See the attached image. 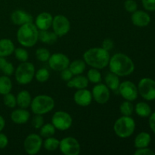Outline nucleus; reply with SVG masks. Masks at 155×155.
<instances>
[{
    "label": "nucleus",
    "mask_w": 155,
    "mask_h": 155,
    "mask_svg": "<svg viewBox=\"0 0 155 155\" xmlns=\"http://www.w3.org/2000/svg\"><path fill=\"white\" fill-rule=\"evenodd\" d=\"M108 66L110 72L118 77L130 75L135 70V64L132 59L123 53H116L110 57Z\"/></svg>",
    "instance_id": "1"
},
{
    "label": "nucleus",
    "mask_w": 155,
    "mask_h": 155,
    "mask_svg": "<svg viewBox=\"0 0 155 155\" xmlns=\"http://www.w3.org/2000/svg\"><path fill=\"white\" fill-rule=\"evenodd\" d=\"M110 54L102 47L91 48L83 54V60L86 64L96 69H103L108 66Z\"/></svg>",
    "instance_id": "2"
},
{
    "label": "nucleus",
    "mask_w": 155,
    "mask_h": 155,
    "mask_svg": "<svg viewBox=\"0 0 155 155\" xmlns=\"http://www.w3.org/2000/svg\"><path fill=\"white\" fill-rule=\"evenodd\" d=\"M17 39L22 46H34L39 40V30L33 23H27L20 26L17 32Z\"/></svg>",
    "instance_id": "3"
},
{
    "label": "nucleus",
    "mask_w": 155,
    "mask_h": 155,
    "mask_svg": "<svg viewBox=\"0 0 155 155\" xmlns=\"http://www.w3.org/2000/svg\"><path fill=\"white\" fill-rule=\"evenodd\" d=\"M136 129L135 120L130 116H122L118 118L114 125V131L118 137L127 139L133 134Z\"/></svg>",
    "instance_id": "4"
},
{
    "label": "nucleus",
    "mask_w": 155,
    "mask_h": 155,
    "mask_svg": "<svg viewBox=\"0 0 155 155\" xmlns=\"http://www.w3.org/2000/svg\"><path fill=\"white\" fill-rule=\"evenodd\" d=\"M31 110L34 114L44 115L54 109V101L53 98L47 95H36L32 99L30 104Z\"/></svg>",
    "instance_id": "5"
},
{
    "label": "nucleus",
    "mask_w": 155,
    "mask_h": 155,
    "mask_svg": "<svg viewBox=\"0 0 155 155\" xmlns=\"http://www.w3.org/2000/svg\"><path fill=\"white\" fill-rule=\"evenodd\" d=\"M15 80L19 84L27 85L31 83L35 76V67L33 63L22 62L15 71Z\"/></svg>",
    "instance_id": "6"
},
{
    "label": "nucleus",
    "mask_w": 155,
    "mask_h": 155,
    "mask_svg": "<svg viewBox=\"0 0 155 155\" xmlns=\"http://www.w3.org/2000/svg\"><path fill=\"white\" fill-rule=\"evenodd\" d=\"M51 124L57 130L65 131L71 127L73 119L68 112L59 110L53 114L51 117Z\"/></svg>",
    "instance_id": "7"
},
{
    "label": "nucleus",
    "mask_w": 155,
    "mask_h": 155,
    "mask_svg": "<svg viewBox=\"0 0 155 155\" xmlns=\"http://www.w3.org/2000/svg\"><path fill=\"white\" fill-rule=\"evenodd\" d=\"M138 92L139 95L147 101L155 99V81L152 79L143 78L138 85Z\"/></svg>",
    "instance_id": "8"
},
{
    "label": "nucleus",
    "mask_w": 155,
    "mask_h": 155,
    "mask_svg": "<svg viewBox=\"0 0 155 155\" xmlns=\"http://www.w3.org/2000/svg\"><path fill=\"white\" fill-rule=\"evenodd\" d=\"M42 139L40 135L32 133L27 136L24 142V148L29 155H35L39 152L42 146Z\"/></svg>",
    "instance_id": "9"
},
{
    "label": "nucleus",
    "mask_w": 155,
    "mask_h": 155,
    "mask_svg": "<svg viewBox=\"0 0 155 155\" xmlns=\"http://www.w3.org/2000/svg\"><path fill=\"white\" fill-rule=\"evenodd\" d=\"M59 149L64 155H78L80 153V145L75 138L68 136L60 141Z\"/></svg>",
    "instance_id": "10"
},
{
    "label": "nucleus",
    "mask_w": 155,
    "mask_h": 155,
    "mask_svg": "<svg viewBox=\"0 0 155 155\" xmlns=\"http://www.w3.org/2000/svg\"><path fill=\"white\" fill-rule=\"evenodd\" d=\"M51 27L53 32L58 37H62L69 33L71 30V23L64 15H58L53 18Z\"/></svg>",
    "instance_id": "11"
},
{
    "label": "nucleus",
    "mask_w": 155,
    "mask_h": 155,
    "mask_svg": "<svg viewBox=\"0 0 155 155\" xmlns=\"http://www.w3.org/2000/svg\"><path fill=\"white\" fill-rule=\"evenodd\" d=\"M118 91L121 96L127 101H133L138 98V88L133 82L129 80L120 83Z\"/></svg>",
    "instance_id": "12"
},
{
    "label": "nucleus",
    "mask_w": 155,
    "mask_h": 155,
    "mask_svg": "<svg viewBox=\"0 0 155 155\" xmlns=\"http://www.w3.org/2000/svg\"><path fill=\"white\" fill-rule=\"evenodd\" d=\"M48 62L51 69L60 72L65 68H68L71 63L69 58L62 53H54L50 55Z\"/></svg>",
    "instance_id": "13"
},
{
    "label": "nucleus",
    "mask_w": 155,
    "mask_h": 155,
    "mask_svg": "<svg viewBox=\"0 0 155 155\" xmlns=\"http://www.w3.org/2000/svg\"><path fill=\"white\" fill-rule=\"evenodd\" d=\"M92 98L97 103L101 104H106L110 99V92L109 88L103 83H97L92 88Z\"/></svg>",
    "instance_id": "14"
},
{
    "label": "nucleus",
    "mask_w": 155,
    "mask_h": 155,
    "mask_svg": "<svg viewBox=\"0 0 155 155\" xmlns=\"http://www.w3.org/2000/svg\"><path fill=\"white\" fill-rule=\"evenodd\" d=\"M92 92L86 89H77L74 93V100L75 103L82 107H87L92 103Z\"/></svg>",
    "instance_id": "15"
},
{
    "label": "nucleus",
    "mask_w": 155,
    "mask_h": 155,
    "mask_svg": "<svg viewBox=\"0 0 155 155\" xmlns=\"http://www.w3.org/2000/svg\"><path fill=\"white\" fill-rule=\"evenodd\" d=\"M53 17L48 12H42L36 16L35 25L39 30H47L51 27Z\"/></svg>",
    "instance_id": "16"
},
{
    "label": "nucleus",
    "mask_w": 155,
    "mask_h": 155,
    "mask_svg": "<svg viewBox=\"0 0 155 155\" xmlns=\"http://www.w3.org/2000/svg\"><path fill=\"white\" fill-rule=\"evenodd\" d=\"M11 19L14 24L21 26L27 23H33V18L31 15L23 10H16L11 15Z\"/></svg>",
    "instance_id": "17"
},
{
    "label": "nucleus",
    "mask_w": 155,
    "mask_h": 155,
    "mask_svg": "<svg viewBox=\"0 0 155 155\" xmlns=\"http://www.w3.org/2000/svg\"><path fill=\"white\" fill-rule=\"evenodd\" d=\"M132 22L135 26L137 27H146L151 22V18L147 12L144 11H138L134 12L132 15Z\"/></svg>",
    "instance_id": "18"
},
{
    "label": "nucleus",
    "mask_w": 155,
    "mask_h": 155,
    "mask_svg": "<svg viewBox=\"0 0 155 155\" xmlns=\"http://www.w3.org/2000/svg\"><path fill=\"white\" fill-rule=\"evenodd\" d=\"M30 112L24 108L16 109L11 114V119L16 124H24L30 119Z\"/></svg>",
    "instance_id": "19"
},
{
    "label": "nucleus",
    "mask_w": 155,
    "mask_h": 155,
    "mask_svg": "<svg viewBox=\"0 0 155 155\" xmlns=\"http://www.w3.org/2000/svg\"><path fill=\"white\" fill-rule=\"evenodd\" d=\"M89 85V80L87 77L85 76L81 75H76V77H73L72 79L68 80L67 83V86L69 88H76L77 89H86L88 87Z\"/></svg>",
    "instance_id": "20"
},
{
    "label": "nucleus",
    "mask_w": 155,
    "mask_h": 155,
    "mask_svg": "<svg viewBox=\"0 0 155 155\" xmlns=\"http://www.w3.org/2000/svg\"><path fill=\"white\" fill-rule=\"evenodd\" d=\"M15 45L9 39H0V57H8L14 53Z\"/></svg>",
    "instance_id": "21"
},
{
    "label": "nucleus",
    "mask_w": 155,
    "mask_h": 155,
    "mask_svg": "<svg viewBox=\"0 0 155 155\" xmlns=\"http://www.w3.org/2000/svg\"><path fill=\"white\" fill-rule=\"evenodd\" d=\"M17 104L21 108L27 109L30 106L32 98L30 93L27 90H22L17 95Z\"/></svg>",
    "instance_id": "22"
},
{
    "label": "nucleus",
    "mask_w": 155,
    "mask_h": 155,
    "mask_svg": "<svg viewBox=\"0 0 155 155\" xmlns=\"http://www.w3.org/2000/svg\"><path fill=\"white\" fill-rule=\"evenodd\" d=\"M58 36L54 33L47 30H39V40L42 43L51 45L57 42Z\"/></svg>",
    "instance_id": "23"
},
{
    "label": "nucleus",
    "mask_w": 155,
    "mask_h": 155,
    "mask_svg": "<svg viewBox=\"0 0 155 155\" xmlns=\"http://www.w3.org/2000/svg\"><path fill=\"white\" fill-rule=\"evenodd\" d=\"M151 138L150 134L145 132H142L136 136L134 140V145L136 148H146L149 145Z\"/></svg>",
    "instance_id": "24"
},
{
    "label": "nucleus",
    "mask_w": 155,
    "mask_h": 155,
    "mask_svg": "<svg viewBox=\"0 0 155 155\" xmlns=\"http://www.w3.org/2000/svg\"><path fill=\"white\" fill-rule=\"evenodd\" d=\"M86 64L84 61V60L77 59V60H75L71 62V63H70L68 68L71 71L73 75L76 76L83 74L84 72L85 69H86Z\"/></svg>",
    "instance_id": "25"
},
{
    "label": "nucleus",
    "mask_w": 155,
    "mask_h": 155,
    "mask_svg": "<svg viewBox=\"0 0 155 155\" xmlns=\"http://www.w3.org/2000/svg\"><path fill=\"white\" fill-rule=\"evenodd\" d=\"M104 81H105V85L109 88V89L112 91L118 90L120 82L119 77L117 75L114 74V73H109L105 76Z\"/></svg>",
    "instance_id": "26"
},
{
    "label": "nucleus",
    "mask_w": 155,
    "mask_h": 155,
    "mask_svg": "<svg viewBox=\"0 0 155 155\" xmlns=\"http://www.w3.org/2000/svg\"><path fill=\"white\" fill-rule=\"evenodd\" d=\"M12 89V82L8 76H2L0 77V94L5 95L11 92Z\"/></svg>",
    "instance_id": "27"
},
{
    "label": "nucleus",
    "mask_w": 155,
    "mask_h": 155,
    "mask_svg": "<svg viewBox=\"0 0 155 155\" xmlns=\"http://www.w3.org/2000/svg\"><path fill=\"white\" fill-rule=\"evenodd\" d=\"M135 111L136 114L142 117H149L151 114V109L150 106L145 102H139L135 107Z\"/></svg>",
    "instance_id": "28"
},
{
    "label": "nucleus",
    "mask_w": 155,
    "mask_h": 155,
    "mask_svg": "<svg viewBox=\"0 0 155 155\" xmlns=\"http://www.w3.org/2000/svg\"><path fill=\"white\" fill-rule=\"evenodd\" d=\"M59 144H60V141L58 139L51 136V137L45 138V140L44 141L42 145L47 151H54L59 148Z\"/></svg>",
    "instance_id": "29"
},
{
    "label": "nucleus",
    "mask_w": 155,
    "mask_h": 155,
    "mask_svg": "<svg viewBox=\"0 0 155 155\" xmlns=\"http://www.w3.org/2000/svg\"><path fill=\"white\" fill-rule=\"evenodd\" d=\"M39 130H40L39 135L41 136V137L48 138L54 136L56 129L52 124H44Z\"/></svg>",
    "instance_id": "30"
},
{
    "label": "nucleus",
    "mask_w": 155,
    "mask_h": 155,
    "mask_svg": "<svg viewBox=\"0 0 155 155\" xmlns=\"http://www.w3.org/2000/svg\"><path fill=\"white\" fill-rule=\"evenodd\" d=\"M86 77H87L89 82L94 83V84L99 83L101 81V74L98 69H96V68H92L89 70Z\"/></svg>",
    "instance_id": "31"
},
{
    "label": "nucleus",
    "mask_w": 155,
    "mask_h": 155,
    "mask_svg": "<svg viewBox=\"0 0 155 155\" xmlns=\"http://www.w3.org/2000/svg\"><path fill=\"white\" fill-rule=\"evenodd\" d=\"M133 110H134V106L132 104V101L127 100L121 103L120 106V110L123 116H131L133 114Z\"/></svg>",
    "instance_id": "32"
},
{
    "label": "nucleus",
    "mask_w": 155,
    "mask_h": 155,
    "mask_svg": "<svg viewBox=\"0 0 155 155\" xmlns=\"http://www.w3.org/2000/svg\"><path fill=\"white\" fill-rule=\"evenodd\" d=\"M35 78L39 83H45L48 80L50 77V73L45 68H40L35 73Z\"/></svg>",
    "instance_id": "33"
},
{
    "label": "nucleus",
    "mask_w": 155,
    "mask_h": 155,
    "mask_svg": "<svg viewBox=\"0 0 155 155\" xmlns=\"http://www.w3.org/2000/svg\"><path fill=\"white\" fill-rule=\"evenodd\" d=\"M50 52L47 48H39L36 51V57L37 60L42 62L48 61L50 58Z\"/></svg>",
    "instance_id": "34"
},
{
    "label": "nucleus",
    "mask_w": 155,
    "mask_h": 155,
    "mask_svg": "<svg viewBox=\"0 0 155 155\" xmlns=\"http://www.w3.org/2000/svg\"><path fill=\"white\" fill-rule=\"evenodd\" d=\"M3 102L5 105L7 106L9 108H14L17 105L16 97L11 92L5 94L3 97Z\"/></svg>",
    "instance_id": "35"
},
{
    "label": "nucleus",
    "mask_w": 155,
    "mask_h": 155,
    "mask_svg": "<svg viewBox=\"0 0 155 155\" xmlns=\"http://www.w3.org/2000/svg\"><path fill=\"white\" fill-rule=\"evenodd\" d=\"M14 54H15V58L18 59V61L21 62L27 61L29 58V54L26 49L23 48H15L14 51Z\"/></svg>",
    "instance_id": "36"
},
{
    "label": "nucleus",
    "mask_w": 155,
    "mask_h": 155,
    "mask_svg": "<svg viewBox=\"0 0 155 155\" xmlns=\"http://www.w3.org/2000/svg\"><path fill=\"white\" fill-rule=\"evenodd\" d=\"M43 124H44V118L43 117H42V115L35 114V116L33 117V120H32V125H33V128L39 130V129L42 127Z\"/></svg>",
    "instance_id": "37"
},
{
    "label": "nucleus",
    "mask_w": 155,
    "mask_h": 155,
    "mask_svg": "<svg viewBox=\"0 0 155 155\" xmlns=\"http://www.w3.org/2000/svg\"><path fill=\"white\" fill-rule=\"evenodd\" d=\"M124 8L128 12L133 13L137 10L138 5L135 0H126L124 2Z\"/></svg>",
    "instance_id": "38"
},
{
    "label": "nucleus",
    "mask_w": 155,
    "mask_h": 155,
    "mask_svg": "<svg viewBox=\"0 0 155 155\" xmlns=\"http://www.w3.org/2000/svg\"><path fill=\"white\" fill-rule=\"evenodd\" d=\"M15 68H14L12 63L10 62H6V64H5V66L3 67V68L2 69V71L3 72V74L6 76H11L15 73Z\"/></svg>",
    "instance_id": "39"
},
{
    "label": "nucleus",
    "mask_w": 155,
    "mask_h": 155,
    "mask_svg": "<svg viewBox=\"0 0 155 155\" xmlns=\"http://www.w3.org/2000/svg\"><path fill=\"white\" fill-rule=\"evenodd\" d=\"M144 8L149 12L155 11V0H142Z\"/></svg>",
    "instance_id": "40"
},
{
    "label": "nucleus",
    "mask_w": 155,
    "mask_h": 155,
    "mask_svg": "<svg viewBox=\"0 0 155 155\" xmlns=\"http://www.w3.org/2000/svg\"><path fill=\"white\" fill-rule=\"evenodd\" d=\"M135 155H155V152L152 151L150 148H137L136 151L134 153Z\"/></svg>",
    "instance_id": "41"
},
{
    "label": "nucleus",
    "mask_w": 155,
    "mask_h": 155,
    "mask_svg": "<svg viewBox=\"0 0 155 155\" xmlns=\"http://www.w3.org/2000/svg\"><path fill=\"white\" fill-rule=\"evenodd\" d=\"M74 77L73 74L71 73V71H70L69 68H65L64 70L61 71V77L62 80L64 81H67L70 80L71 79H72V77Z\"/></svg>",
    "instance_id": "42"
},
{
    "label": "nucleus",
    "mask_w": 155,
    "mask_h": 155,
    "mask_svg": "<svg viewBox=\"0 0 155 155\" xmlns=\"http://www.w3.org/2000/svg\"><path fill=\"white\" fill-rule=\"evenodd\" d=\"M102 48L106 51H110L114 48V42L111 39H105L102 42Z\"/></svg>",
    "instance_id": "43"
},
{
    "label": "nucleus",
    "mask_w": 155,
    "mask_h": 155,
    "mask_svg": "<svg viewBox=\"0 0 155 155\" xmlns=\"http://www.w3.org/2000/svg\"><path fill=\"white\" fill-rule=\"evenodd\" d=\"M8 144V139L7 136L0 133V149L5 148Z\"/></svg>",
    "instance_id": "44"
},
{
    "label": "nucleus",
    "mask_w": 155,
    "mask_h": 155,
    "mask_svg": "<svg viewBox=\"0 0 155 155\" xmlns=\"http://www.w3.org/2000/svg\"><path fill=\"white\" fill-rule=\"evenodd\" d=\"M149 126L154 133H155V112L151 114V116L149 118Z\"/></svg>",
    "instance_id": "45"
},
{
    "label": "nucleus",
    "mask_w": 155,
    "mask_h": 155,
    "mask_svg": "<svg viewBox=\"0 0 155 155\" xmlns=\"http://www.w3.org/2000/svg\"><path fill=\"white\" fill-rule=\"evenodd\" d=\"M5 121L4 118L0 115V133H1L3 130V129L5 128Z\"/></svg>",
    "instance_id": "46"
},
{
    "label": "nucleus",
    "mask_w": 155,
    "mask_h": 155,
    "mask_svg": "<svg viewBox=\"0 0 155 155\" xmlns=\"http://www.w3.org/2000/svg\"><path fill=\"white\" fill-rule=\"evenodd\" d=\"M6 62H7V61H6V59L4 57H0V71H2V69L5 66Z\"/></svg>",
    "instance_id": "47"
}]
</instances>
